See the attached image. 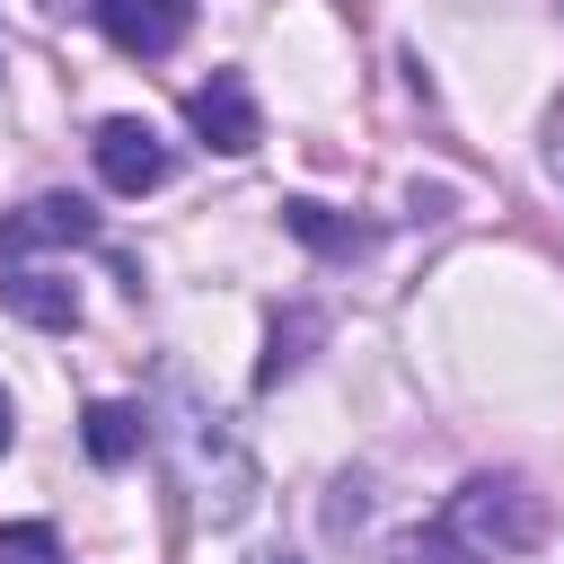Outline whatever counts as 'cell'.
I'll use <instances>...</instances> for the list:
<instances>
[{
  "label": "cell",
  "instance_id": "5bb4252c",
  "mask_svg": "<svg viewBox=\"0 0 564 564\" xmlns=\"http://www.w3.org/2000/svg\"><path fill=\"white\" fill-rule=\"evenodd\" d=\"M9 441H18V405H9V388H0V458H9Z\"/></svg>",
  "mask_w": 564,
  "mask_h": 564
},
{
  "label": "cell",
  "instance_id": "9c48e42d",
  "mask_svg": "<svg viewBox=\"0 0 564 564\" xmlns=\"http://www.w3.org/2000/svg\"><path fill=\"white\" fill-rule=\"evenodd\" d=\"M79 441H88V458H97V467H132V458H141V441H150V405L97 397V405L79 414Z\"/></svg>",
  "mask_w": 564,
  "mask_h": 564
},
{
  "label": "cell",
  "instance_id": "ba28073f",
  "mask_svg": "<svg viewBox=\"0 0 564 564\" xmlns=\"http://www.w3.org/2000/svg\"><path fill=\"white\" fill-rule=\"evenodd\" d=\"M0 300H9L26 326H44V335L79 326V291H70L62 273H44V264H9V273H0Z\"/></svg>",
  "mask_w": 564,
  "mask_h": 564
},
{
  "label": "cell",
  "instance_id": "8992f818",
  "mask_svg": "<svg viewBox=\"0 0 564 564\" xmlns=\"http://www.w3.org/2000/svg\"><path fill=\"white\" fill-rule=\"evenodd\" d=\"M185 18H194V0H97L106 44H115V53H141V62L176 53V44H185Z\"/></svg>",
  "mask_w": 564,
  "mask_h": 564
},
{
  "label": "cell",
  "instance_id": "5b68a950",
  "mask_svg": "<svg viewBox=\"0 0 564 564\" xmlns=\"http://www.w3.org/2000/svg\"><path fill=\"white\" fill-rule=\"evenodd\" d=\"M194 132L220 150V159H247L256 141H264V115H256V88H247V70H212L203 88H194Z\"/></svg>",
  "mask_w": 564,
  "mask_h": 564
},
{
  "label": "cell",
  "instance_id": "52a82bcc",
  "mask_svg": "<svg viewBox=\"0 0 564 564\" xmlns=\"http://www.w3.org/2000/svg\"><path fill=\"white\" fill-rule=\"evenodd\" d=\"M282 229H291L300 247L335 256V264H352V256H370V247H379V229H370V220H344V212H326V203H308V194H291V203H282Z\"/></svg>",
  "mask_w": 564,
  "mask_h": 564
},
{
  "label": "cell",
  "instance_id": "8fae6325",
  "mask_svg": "<svg viewBox=\"0 0 564 564\" xmlns=\"http://www.w3.org/2000/svg\"><path fill=\"white\" fill-rule=\"evenodd\" d=\"M397 564H485V555H476L449 520H432V529H405V538H397Z\"/></svg>",
  "mask_w": 564,
  "mask_h": 564
},
{
  "label": "cell",
  "instance_id": "30bf717a",
  "mask_svg": "<svg viewBox=\"0 0 564 564\" xmlns=\"http://www.w3.org/2000/svg\"><path fill=\"white\" fill-rule=\"evenodd\" d=\"M317 335H326V317H317V308H282V317H273V335H264L256 388H282V379H291V370L308 361V344H317Z\"/></svg>",
  "mask_w": 564,
  "mask_h": 564
},
{
  "label": "cell",
  "instance_id": "2e32d148",
  "mask_svg": "<svg viewBox=\"0 0 564 564\" xmlns=\"http://www.w3.org/2000/svg\"><path fill=\"white\" fill-rule=\"evenodd\" d=\"M256 564H300V555H256Z\"/></svg>",
  "mask_w": 564,
  "mask_h": 564
},
{
  "label": "cell",
  "instance_id": "7a4b0ae2",
  "mask_svg": "<svg viewBox=\"0 0 564 564\" xmlns=\"http://www.w3.org/2000/svg\"><path fill=\"white\" fill-rule=\"evenodd\" d=\"M485 564H502V555H529L538 538H546V494L529 485V476H511V467H485V476H467L458 494H449V511H441Z\"/></svg>",
  "mask_w": 564,
  "mask_h": 564
},
{
  "label": "cell",
  "instance_id": "4fadbf2b",
  "mask_svg": "<svg viewBox=\"0 0 564 564\" xmlns=\"http://www.w3.org/2000/svg\"><path fill=\"white\" fill-rule=\"evenodd\" d=\"M546 176H555V185H564V106H555V115H546Z\"/></svg>",
  "mask_w": 564,
  "mask_h": 564
},
{
  "label": "cell",
  "instance_id": "9a60e30c",
  "mask_svg": "<svg viewBox=\"0 0 564 564\" xmlns=\"http://www.w3.org/2000/svg\"><path fill=\"white\" fill-rule=\"evenodd\" d=\"M35 9H53V18H62V9H97V0H35Z\"/></svg>",
  "mask_w": 564,
  "mask_h": 564
},
{
  "label": "cell",
  "instance_id": "6da1fadb",
  "mask_svg": "<svg viewBox=\"0 0 564 564\" xmlns=\"http://www.w3.org/2000/svg\"><path fill=\"white\" fill-rule=\"evenodd\" d=\"M150 432H159L167 476H176V494H185V511H194L203 529H238V520L256 511V449H247V432H238L185 370H167Z\"/></svg>",
  "mask_w": 564,
  "mask_h": 564
},
{
  "label": "cell",
  "instance_id": "e0dca14e",
  "mask_svg": "<svg viewBox=\"0 0 564 564\" xmlns=\"http://www.w3.org/2000/svg\"><path fill=\"white\" fill-rule=\"evenodd\" d=\"M555 18H564V0H555Z\"/></svg>",
  "mask_w": 564,
  "mask_h": 564
},
{
  "label": "cell",
  "instance_id": "277c9868",
  "mask_svg": "<svg viewBox=\"0 0 564 564\" xmlns=\"http://www.w3.org/2000/svg\"><path fill=\"white\" fill-rule=\"evenodd\" d=\"M97 238V212L79 194H35L18 212H0V264H26L35 247H88Z\"/></svg>",
  "mask_w": 564,
  "mask_h": 564
},
{
  "label": "cell",
  "instance_id": "3957f363",
  "mask_svg": "<svg viewBox=\"0 0 564 564\" xmlns=\"http://www.w3.org/2000/svg\"><path fill=\"white\" fill-rule=\"evenodd\" d=\"M88 159H97L106 194H123V203L159 194V185H167V167H176V150H167V141H159V123H141V115H106V123H97V141H88Z\"/></svg>",
  "mask_w": 564,
  "mask_h": 564
},
{
  "label": "cell",
  "instance_id": "7c38bea8",
  "mask_svg": "<svg viewBox=\"0 0 564 564\" xmlns=\"http://www.w3.org/2000/svg\"><path fill=\"white\" fill-rule=\"evenodd\" d=\"M0 564H70L44 520H0Z\"/></svg>",
  "mask_w": 564,
  "mask_h": 564
}]
</instances>
